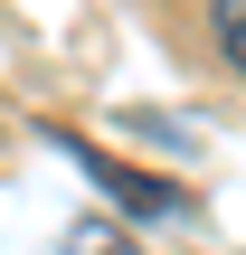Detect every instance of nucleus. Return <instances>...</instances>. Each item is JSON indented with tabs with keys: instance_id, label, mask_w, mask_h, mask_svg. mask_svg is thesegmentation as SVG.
<instances>
[{
	"instance_id": "1",
	"label": "nucleus",
	"mask_w": 246,
	"mask_h": 255,
	"mask_svg": "<svg viewBox=\"0 0 246 255\" xmlns=\"http://www.w3.org/2000/svg\"><path fill=\"white\" fill-rule=\"evenodd\" d=\"M57 151H66V161H76L85 180H104V189H114L123 208H142V218H180V208H190V189H171V180H142V170H123V161H114V151H95L85 132H57Z\"/></svg>"
},
{
	"instance_id": "2",
	"label": "nucleus",
	"mask_w": 246,
	"mask_h": 255,
	"mask_svg": "<svg viewBox=\"0 0 246 255\" xmlns=\"http://www.w3.org/2000/svg\"><path fill=\"white\" fill-rule=\"evenodd\" d=\"M209 19H218V47L246 66V0H209Z\"/></svg>"
}]
</instances>
